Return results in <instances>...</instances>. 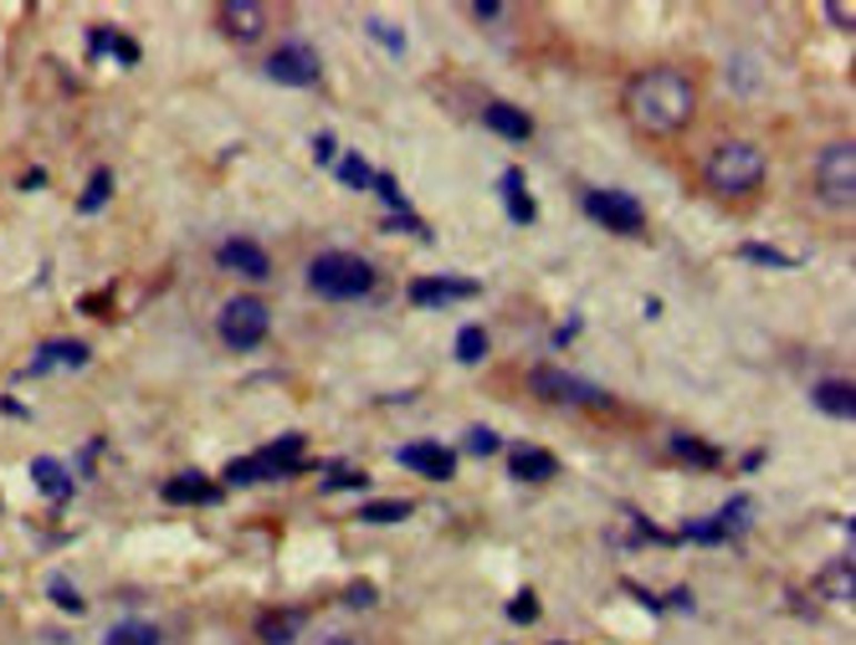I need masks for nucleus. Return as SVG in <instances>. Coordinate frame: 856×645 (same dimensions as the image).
<instances>
[{"label": "nucleus", "mask_w": 856, "mask_h": 645, "mask_svg": "<svg viewBox=\"0 0 856 645\" xmlns=\"http://www.w3.org/2000/svg\"><path fill=\"white\" fill-rule=\"evenodd\" d=\"M697 113V82L677 67H652L642 78L626 82V119L652 139L683 133Z\"/></svg>", "instance_id": "f257e3e1"}, {"label": "nucleus", "mask_w": 856, "mask_h": 645, "mask_svg": "<svg viewBox=\"0 0 856 645\" xmlns=\"http://www.w3.org/2000/svg\"><path fill=\"white\" fill-rule=\"evenodd\" d=\"M764 174H769V159H764L759 144H749V139H728V144H718L708 154V164H703V180H708L713 195H749V190H759Z\"/></svg>", "instance_id": "f03ea898"}, {"label": "nucleus", "mask_w": 856, "mask_h": 645, "mask_svg": "<svg viewBox=\"0 0 856 645\" xmlns=\"http://www.w3.org/2000/svg\"><path fill=\"white\" fill-rule=\"evenodd\" d=\"M309 288L319 298H329V303H349V298H364L375 288V266L364 256H354V251H323L309 266Z\"/></svg>", "instance_id": "7ed1b4c3"}, {"label": "nucleus", "mask_w": 856, "mask_h": 645, "mask_svg": "<svg viewBox=\"0 0 856 645\" xmlns=\"http://www.w3.org/2000/svg\"><path fill=\"white\" fill-rule=\"evenodd\" d=\"M215 329H221V339H226L231 349H256L272 329V308L262 303V298H231V303L221 308V318H215Z\"/></svg>", "instance_id": "20e7f679"}, {"label": "nucleus", "mask_w": 856, "mask_h": 645, "mask_svg": "<svg viewBox=\"0 0 856 645\" xmlns=\"http://www.w3.org/2000/svg\"><path fill=\"white\" fill-rule=\"evenodd\" d=\"M816 190L826 205H852L856 200V144H826L816 159Z\"/></svg>", "instance_id": "39448f33"}, {"label": "nucleus", "mask_w": 856, "mask_h": 645, "mask_svg": "<svg viewBox=\"0 0 856 645\" xmlns=\"http://www.w3.org/2000/svg\"><path fill=\"white\" fill-rule=\"evenodd\" d=\"M528 384H534V395L548 400V405H611V395H605L601 384L580 380V374H564V369H534Z\"/></svg>", "instance_id": "423d86ee"}, {"label": "nucleus", "mask_w": 856, "mask_h": 645, "mask_svg": "<svg viewBox=\"0 0 856 645\" xmlns=\"http://www.w3.org/2000/svg\"><path fill=\"white\" fill-rule=\"evenodd\" d=\"M585 211L595 215L605 231H616V236H642V225H646L642 200L626 195V190H590Z\"/></svg>", "instance_id": "0eeeda50"}, {"label": "nucleus", "mask_w": 856, "mask_h": 645, "mask_svg": "<svg viewBox=\"0 0 856 645\" xmlns=\"http://www.w3.org/2000/svg\"><path fill=\"white\" fill-rule=\"evenodd\" d=\"M268 78L282 82V88H313L319 82V52L309 41H288L268 57Z\"/></svg>", "instance_id": "6e6552de"}, {"label": "nucleus", "mask_w": 856, "mask_h": 645, "mask_svg": "<svg viewBox=\"0 0 856 645\" xmlns=\"http://www.w3.org/2000/svg\"><path fill=\"white\" fill-rule=\"evenodd\" d=\"M215 262L226 266V272L246 276V282H268V276H272V256L256 246V241H246V236L221 241V246H215Z\"/></svg>", "instance_id": "1a4fd4ad"}, {"label": "nucleus", "mask_w": 856, "mask_h": 645, "mask_svg": "<svg viewBox=\"0 0 856 645\" xmlns=\"http://www.w3.org/2000/svg\"><path fill=\"white\" fill-rule=\"evenodd\" d=\"M467 298H477V282H467V276H415L411 282L415 308H446V303H467Z\"/></svg>", "instance_id": "9d476101"}, {"label": "nucleus", "mask_w": 856, "mask_h": 645, "mask_svg": "<svg viewBox=\"0 0 856 645\" xmlns=\"http://www.w3.org/2000/svg\"><path fill=\"white\" fill-rule=\"evenodd\" d=\"M88 343L82 339H52V343H41L37 349V359L27 364V374L31 380H41V374H62V369H82L88 364Z\"/></svg>", "instance_id": "9b49d317"}, {"label": "nucleus", "mask_w": 856, "mask_h": 645, "mask_svg": "<svg viewBox=\"0 0 856 645\" xmlns=\"http://www.w3.org/2000/svg\"><path fill=\"white\" fill-rule=\"evenodd\" d=\"M395 461H401V466H411V472H421V476H436V482H452V476H456V451L436 446V441L401 446V451H395Z\"/></svg>", "instance_id": "f8f14e48"}, {"label": "nucleus", "mask_w": 856, "mask_h": 645, "mask_svg": "<svg viewBox=\"0 0 856 645\" xmlns=\"http://www.w3.org/2000/svg\"><path fill=\"white\" fill-rule=\"evenodd\" d=\"M262 27H268V11H262V6H252V0L221 6V31H226L231 41H256V37H262Z\"/></svg>", "instance_id": "ddd939ff"}, {"label": "nucleus", "mask_w": 856, "mask_h": 645, "mask_svg": "<svg viewBox=\"0 0 856 645\" xmlns=\"http://www.w3.org/2000/svg\"><path fill=\"white\" fill-rule=\"evenodd\" d=\"M482 123L493 133H503V139H513V144H523L528 133H534V119L523 113V108H513V103H487L482 108Z\"/></svg>", "instance_id": "4468645a"}, {"label": "nucleus", "mask_w": 856, "mask_h": 645, "mask_svg": "<svg viewBox=\"0 0 856 645\" xmlns=\"http://www.w3.org/2000/svg\"><path fill=\"white\" fill-rule=\"evenodd\" d=\"M508 466H513L518 482H548V476H560V461L548 456V451H538V446H518L508 456Z\"/></svg>", "instance_id": "2eb2a0df"}, {"label": "nucleus", "mask_w": 856, "mask_h": 645, "mask_svg": "<svg viewBox=\"0 0 856 645\" xmlns=\"http://www.w3.org/2000/svg\"><path fill=\"white\" fill-rule=\"evenodd\" d=\"M852 589H856L852 558H830L826 574H820V599H826V605H852Z\"/></svg>", "instance_id": "dca6fc26"}, {"label": "nucleus", "mask_w": 856, "mask_h": 645, "mask_svg": "<svg viewBox=\"0 0 856 645\" xmlns=\"http://www.w3.org/2000/svg\"><path fill=\"white\" fill-rule=\"evenodd\" d=\"M298 631H303V609H272V615L256 619V635H262V645H293Z\"/></svg>", "instance_id": "f3484780"}, {"label": "nucleus", "mask_w": 856, "mask_h": 645, "mask_svg": "<svg viewBox=\"0 0 856 645\" xmlns=\"http://www.w3.org/2000/svg\"><path fill=\"white\" fill-rule=\"evenodd\" d=\"M31 482H37L47 497H57V502L72 497V476H68V466H62L57 456H37V461H31Z\"/></svg>", "instance_id": "a211bd4d"}, {"label": "nucleus", "mask_w": 856, "mask_h": 645, "mask_svg": "<svg viewBox=\"0 0 856 645\" xmlns=\"http://www.w3.org/2000/svg\"><path fill=\"white\" fill-rule=\"evenodd\" d=\"M816 405L826 410V415H836V421H852V415H856V390H852V380H820V384H816Z\"/></svg>", "instance_id": "6ab92c4d"}, {"label": "nucleus", "mask_w": 856, "mask_h": 645, "mask_svg": "<svg viewBox=\"0 0 856 645\" xmlns=\"http://www.w3.org/2000/svg\"><path fill=\"white\" fill-rule=\"evenodd\" d=\"M164 502H215V487L201 472H180L164 482Z\"/></svg>", "instance_id": "aec40b11"}, {"label": "nucleus", "mask_w": 856, "mask_h": 645, "mask_svg": "<svg viewBox=\"0 0 856 645\" xmlns=\"http://www.w3.org/2000/svg\"><path fill=\"white\" fill-rule=\"evenodd\" d=\"M103 645H160V631H154L149 619H119V625L103 635Z\"/></svg>", "instance_id": "412c9836"}, {"label": "nucleus", "mask_w": 856, "mask_h": 645, "mask_svg": "<svg viewBox=\"0 0 856 645\" xmlns=\"http://www.w3.org/2000/svg\"><path fill=\"white\" fill-rule=\"evenodd\" d=\"M503 200H508V215L513 221H534V200H528V190H523V174L518 170H508L503 174Z\"/></svg>", "instance_id": "4be33fe9"}, {"label": "nucleus", "mask_w": 856, "mask_h": 645, "mask_svg": "<svg viewBox=\"0 0 856 645\" xmlns=\"http://www.w3.org/2000/svg\"><path fill=\"white\" fill-rule=\"evenodd\" d=\"M47 594H52V605L62 609V615H82V609H88L82 589L68 580V574H52V580H47Z\"/></svg>", "instance_id": "5701e85b"}, {"label": "nucleus", "mask_w": 856, "mask_h": 645, "mask_svg": "<svg viewBox=\"0 0 856 645\" xmlns=\"http://www.w3.org/2000/svg\"><path fill=\"white\" fill-rule=\"evenodd\" d=\"M88 41H93V52H113V57H119V62L123 67H134L139 62V47H134V41H129V37H119V31H113V27H98L93 31V37H88Z\"/></svg>", "instance_id": "b1692460"}, {"label": "nucleus", "mask_w": 856, "mask_h": 645, "mask_svg": "<svg viewBox=\"0 0 856 645\" xmlns=\"http://www.w3.org/2000/svg\"><path fill=\"white\" fill-rule=\"evenodd\" d=\"M113 200V170H93V180H88V195L78 200V211L82 215H98Z\"/></svg>", "instance_id": "393cba45"}, {"label": "nucleus", "mask_w": 856, "mask_h": 645, "mask_svg": "<svg viewBox=\"0 0 856 645\" xmlns=\"http://www.w3.org/2000/svg\"><path fill=\"white\" fill-rule=\"evenodd\" d=\"M456 359H462V364H482V359H487V333H482L477 323H467V329L456 333Z\"/></svg>", "instance_id": "a878e982"}, {"label": "nucleus", "mask_w": 856, "mask_h": 645, "mask_svg": "<svg viewBox=\"0 0 856 645\" xmlns=\"http://www.w3.org/2000/svg\"><path fill=\"white\" fill-rule=\"evenodd\" d=\"M339 180H344L349 190H370V184H375V170H370L360 154H344L339 159Z\"/></svg>", "instance_id": "bb28decb"}, {"label": "nucleus", "mask_w": 856, "mask_h": 645, "mask_svg": "<svg viewBox=\"0 0 856 645\" xmlns=\"http://www.w3.org/2000/svg\"><path fill=\"white\" fill-rule=\"evenodd\" d=\"M672 451L683 461H697V466H718V451L703 446V441H693V435H672Z\"/></svg>", "instance_id": "cd10ccee"}, {"label": "nucleus", "mask_w": 856, "mask_h": 645, "mask_svg": "<svg viewBox=\"0 0 856 645\" xmlns=\"http://www.w3.org/2000/svg\"><path fill=\"white\" fill-rule=\"evenodd\" d=\"M364 523H401V517H411V502H370V507H360Z\"/></svg>", "instance_id": "c85d7f7f"}, {"label": "nucleus", "mask_w": 856, "mask_h": 645, "mask_svg": "<svg viewBox=\"0 0 856 645\" xmlns=\"http://www.w3.org/2000/svg\"><path fill=\"white\" fill-rule=\"evenodd\" d=\"M744 256H749V262H764V266H795V256H785V251H775V246H759V241H749Z\"/></svg>", "instance_id": "c756f323"}, {"label": "nucleus", "mask_w": 856, "mask_h": 645, "mask_svg": "<svg viewBox=\"0 0 856 645\" xmlns=\"http://www.w3.org/2000/svg\"><path fill=\"white\" fill-rule=\"evenodd\" d=\"M364 482H370V476H364L360 466H334V476H329L323 487H329V492H344V487H364Z\"/></svg>", "instance_id": "7c9ffc66"}, {"label": "nucleus", "mask_w": 856, "mask_h": 645, "mask_svg": "<svg viewBox=\"0 0 856 645\" xmlns=\"http://www.w3.org/2000/svg\"><path fill=\"white\" fill-rule=\"evenodd\" d=\"M467 451H472V456H493V451H497V435L487 431V425H472V431H467Z\"/></svg>", "instance_id": "2f4dec72"}, {"label": "nucleus", "mask_w": 856, "mask_h": 645, "mask_svg": "<svg viewBox=\"0 0 856 645\" xmlns=\"http://www.w3.org/2000/svg\"><path fill=\"white\" fill-rule=\"evenodd\" d=\"M508 619H518V625H534V619H538V605H534V594L523 589L518 599H513V605H508Z\"/></svg>", "instance_id": "473e14b6"}, {"label": "nucleus", "mask_w": 856, "mask_h": 645, "mask_svg": "<svg viewBox=\"0 0 856 645\" xmlns=\"http://www.w3.org/2000/svg\"><path fill=\"white\" fill-rule=\"evenodd\" d=\"M826 16H830V21H836L842 31L856 27V6H852V0H826Z\"/></svg>", "instance_id": "72a5a7b5"}, {"label": "nucleus", "mask_w": 856, "mask_h": 645, "mask_svg": "<svg viewBox=\"0 0 856 645\" xmlns=\"http://www.w3.org/2000/svg\"><path fill=\"white\" fill-rule=\"evenodd\" d=\"M370 190H380V200H385V205H395V211H405V195H401V184L390 180V174H375V184H370Z\"/></svg>", "instance_id": "f704fd0d"}, {"label": "nucleus", "mask_w": 856, "mask_h": 645, "mask_svg": "<svg viewBox=\"0 0 856 645\" xmlns=\"http://www.w3.org/2000/svg\"><path fill=\"white\" fill-rule=\"evenodd\" d=\"M370 37H375L380 47H390V52H405V37L395 27H385V21H370Z\"/></svg>", "instance_id": "c9c22d12"}, {"label": "nucleus", "mask_w": 856, "mask_h": 645, "mask_svg": "<svg viewBox=\"0 0 856 645\" xmlns=\"http://www.w3.org/2000/svg\"><path fill=\"white\" fill-rule=\"evenodd\" d=\"M344 605H360V609H364V605H375V589H370V584H354V589L344 594Z\"/></svg>", "instance_id": "e433bc0d"}, {"label": "nucleus", "mask_w": 856, "mask_h": 645, "mask_svg": "<svg viewBox=\"0 0 856 645\" xmlns=\"http://www.w3.org/2000/svg\"><path fill=\"white\" fill-rule=\"evenodd\" d=\"M313 159H319V164H334V139H329V133L313 139Z\"/></svg>", "instance_id": "4c0bfd02"}, {"label": "nucleus", "mask_w": 856, "mask_h": 645, "mask_svg": "<svg viewBox=\"0 0 856 645\" xmlns=\"http://www.w3.org/2000/svg\"><path fill=\"white\" fill-rule=\"evenodd\" d=\"M472 16H482V21H497V16H503V6H497V0H477V6H472Z\"/></svg>", "instance_id": "58836bf2"}, {"label": "nucleus", "mask_w": 856, "mask_h": 645, "mask_svg": "<svg viewBox=\"0 0 856 645\" xmlns=\"http://www.w3.org/2000/svg\"><path fill=\"white\" fill-rule=\"evenodd\" d=\"M329 645H354V641H344V635H339V641H329Z\"/></svg>", "instance_id": "ea45409f"}]
</instances>
